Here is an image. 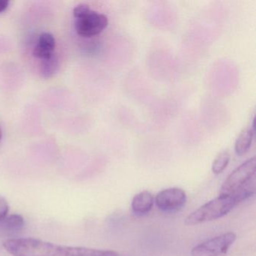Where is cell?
<instances>
[{"mask_svg": "<svg viewBox=\"0 0 256 256\" xmlns=\"http://www.w3.org/2000/svg\"><path fill=\"white\" fill-rule=\"evenodd\" d=\"M2 246L12 256H119L114 250L59 245L34 238L7 239Z\"/></svg>", "mask_w": 256, "mask_h": 256, "instance_id": "6da1fadb", "label": "cell"}, {"mask_svg": "<svg viewBox=\"0 0 256 256\" xmlns=\"http://www.w3.org/2000/svg\"><path fill=\"white\" fill-rule=\"evenodd\" d=\"M240 204L234 196L220 194L218 197L198 208L185 218L186 226H198L222 218Z\"/></svg>", "mask_w": 256, "mask_h": 256, "instance_id": "7a4b0ae2", "label": "cell"}, {"mask_svg": "<svg viewBox=\"0 0 256 256\" xmlns=\"http://www.w3.org/2000/svg\"><path fill=\"white\" fill-rule=\"evenodd\" d=\"M73 14L76 18V32L84 38L98 35L108 24V20L104 14L94 11L86 4H80L74 7Z\"/></svg>", "mask_w": 256, "mask_h": 256, "instance_id": "3957f363", "label": "cell"}, {"mask_svg": "<svg viewBox=\"0 0 256 256\" xmlns=\"http://www.w3.org/2000/svg\"><path fill=\"white\" fill-rule=\"evenodd\" d=\"M256 158L252 157L238 166L228 176L220 188V194H235L256 178Z\"/></svg>", "mask_w": 256, "mask_h": 256, "instance_id": "277c9868", "label": "cell"}, {"mask_svg": "<svg viewBox=\"0 0 256 256\" xmlns=\"http://www.w3.org/2000/svg\"><path fill=\"white\" fill-rule=\"evenodd\" d=\"M236 235L234 232H227L200 242L192 250V256H226Z\"/></svg>", "mask_w": 256, "mask_h": 256, "instance_id": "5b68a950", "label": "cell"}, {"mask_svg": "<svg viewBox=\"0 0 256 256\" xmlns=\"http://www.w3.org/2000/svg\"><path fill=\"white\" fill-rule=\"evenodd\" d=\"M186 200V192L176 187L162 190L156 194L155 198L157 208L168 214L180 210L185 206Z\"/></svg>", "mask_w": 256, "mask_h": 256, "instance_id": "8992f818", "label": "cell"}, {"mask_svg": "<svg viewBox=\"0 0 256 256\" xmlns=\"http://www.w3.org/2000/svg\"><path fill=\"white\" fill-rule=\"evenodd\" d=\"M55 48L56 40L54 36L49 32H43L38 37L32 54L36 58L41 60L49 59L54 54Z\"/></svg>", "mask_w": 256, "mask_h": 256, "instance_id": "52a82bcc", "label": "cell"}, {"mask_svg": "<svg viewBox=\"0 0 256 256\" xmlns=\"http://www.w3.org/2000/svg\"><path fill=\"white\" fill-rule=\"evenodd\" d=\"M155 198L150 192L143 191L138 193L132 202L133 214L138 216L146 215L152 210Z\"/></svg>", "mask_w": 256, "mask_h": 256, "instance_id": "ba28073f", "label": "cell"}, {"mask_svg": "<svg viewBox=\"0 0 256 256\" xmlns=\"http://www.w3.org/2000/svg\"><path fill=\"white\" fill-rule=\"evenodd\" d=\"M24 218L20 214H8L4 220L0 222V229L7 233H16L24 228Z\"/></svg>", "mask_w": 256, "mask_h": 256, "instance_id": "9c48e42d", "label": "cell"}, {"mask_svg": "<svg viewBox=\"0 0 256 256\" xmlns=\"http://www.w3.org/2000/svg\"><path fill=\"white\" fill-rule=\"evenodd\" d=\"M254 130L252 128H246L241 132L235 142L234 150L238 156H244L246 154L251 146Z\"/></svg>", "mask_w": 256, "mask_h": 256, "instance_id": "30bf717a", "label": "cell"}, {"mask_svg": "<svg viewBox=\"0 0 256 256\" xmlns=\"http://www.w3.org/2000/svg\"><path fill=\"white\" fill-rule=\"evenodd\" d=\"M59 68V60L54 54L49 59L42 60L40 73L44 78H50L56 72Z\"/></svg>", "mask_w": 256, "mask_h": 256, "instance_id": "8fae6325", "label": "cell"}, {"mask_svg": "<svg viewBox=\"0 0 256 256\" xmlns=\"http://www.w3.org/2000/svg\"><path fill=\"white\" fill-rule=\"evenodd\" d=\"M230 154L228 151L220 152L212 162V170L216 174H221L227 168L230 162Z\"/></svg>", "mask_w": 256, "mask_h": 256, "instance_id": "7c38bea8", "label": "cell"}, {"mask_svg": "<svg viewBox=\"0 0 256 256\" xmlns=\"http://www.w3.org/2000/svg\"><path fill=\"white\" fill-rule=\"evenodd\" d=\"M8 212H10V204L8 200L5 198L0 196V222L8 215Z\"/></svg>", "mask_w": 256, "mask_h": 256, "instance_id": "4fadbf2b", "label": "cell"}, {"mask_svg": "<svg viewBox=\"0 0 256 256\" xmlns=\"http://www.w3.org/2000/svg\"><path fill=\"white\" fill-rule=\"evenodd\" d=\"M8 5H10V2L7 0H0V13L6 11L8 8Z\"/></svg>", "mask_w": 256, "mask_h": 256, "instance_id": "5bb4252c", "label": "cell"}, {"mask_svg": "<svg viewBox=\"0 0 256 256\" xmlns=\"http://www.w3.org/2000/svg\"><path fill=\"white\" fill-rule=\"evenodd\" d=\"M2 130H1V128H0V142H1V140H2Z\"/></svg>", "mask_w": 256, "mask_h": 256, "instance_id": "9a60e30c", "label": "cell"}]
</instances>
